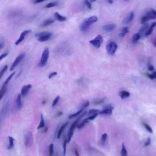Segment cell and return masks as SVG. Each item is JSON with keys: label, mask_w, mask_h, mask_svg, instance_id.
Instances as JSON below:
<instances>
[{"label": "cell", "mask_w": 156, "mask_h": 156, "mask_svg": "<svg viewBox=\"0 0 156 156\" xmlns=\"http://www.w3.org/2000/svg\"><path fill=\"white\" fill-rule=\"evenodd\" d=\"M98 21L97 17L93 16L85 19L81 24L80 29L82 31H86L90 25Z\"/></svg>", "instance_id": "1"}, {"label": "cell", "mask_w": 156, "mask_h": 156, "mask_svg": "<svg viewBox=\"0 0 156 156\" xmlns=\"http://www.w3.org/2000/svg\"><path fill=\"white\" fill-rule=\"evenodd\" d=\"M23 135L25 146L27 147L32 146L33 142V137L32 133L30 131L25 130L24 131Z\"/></svg>", "instance_id": "2"}, {"label": "cell", "mask_w": 156, "mask_h": 156, "mask_svg": "<svg viewBox=\"0 0 156 156\" xmlns=\"http://www.w3.org/2000/svg\"><path fill=\"white\" fill-rule=\"evenodd\" d=\"M156 12L155 10L152 9L147 12L146 15L142 17L141 23L144 24L149 20L155 19L156 18Z\"/></svg>", "instance_id": "3"}, {"label": "cell", "mask_w": 156, "mask_h": 156, "mask_svg": "<svg viewBox=\"0 0 156 156\" xmlns=\"http://www.w3.org/2000/svg\"><path fill=\"white\" fill-rule=\"evenodd\" d=\"M49 56V49L48 48H46L45 49L42 54L41 58L38 64L39 67H43L46 65Z\"/></svg>", "instance_id": "4"}, {"label": "cell", "mask_w": 156, "mask_h": 156, "mask_svg": "<svg viewBox=\"0 0 156 156\" xmlns=\"http://www.w3.org/2000/svg\"><path fill=\"white\" fill-rule=\"evenodd\" d=\"M118 46L114 42H111L108 44L106 46V49L108 53L111 55H113L116 52Z\"/></svg>", "instance_id": "5"}, {"label": "cell", "mask_w": 156, "mask_h": 156, "mask_svg": "<svg viewBox=\"0 0 156 156\" xmlns=\"http://www.w3.org/2000/svg\"><path fill=\"white\" fill-rule=\"evenodd\" d=\"M103 41L102 37L101 35H98L94 40L90 41L89 42L95 47L99 48L100 47Z\"/></svg>", "instance_id": "6"}, {"label": "cell", "mask_w": 156, "mask_h": 156, "mask_svg": "<svg viewBox=\"0 0 156 156\" xmlns=\"http://www.w3.org/2000/svg\"><path fill=\"white\" fill-rule=\"evenodd\" d=\"M25 54H22L20 55L17 57L15 61H14L13 64L11 66L10 69V71H12L15 68L17 65L21 61L23 60L24 58L25 57Z\"/></svg>", "instance_id": "7"}, {"label": "cell", "mask_w": 156, "mask_h": 156, "mask_svg": "<svg viewBox=\"0 0 156 156\" xmlns=\"http://www.w3.org/2000/svg\"><path fill=\"white\" fill-rule=\"evenodd\" d=\"M52 36L51 32H47L45 35L39 37L38 39V41L40 42H44L49 40L50 39Z\"/></svg>", "instance_id": "8"}, {"label": "cell", "mask_w": 156, "mask_h": 156, "mask_svg": "<svg viewBox=\"0 0 156 156\" xmlns=\"http://www.w3.org/2000/svg\"><path fill=\"white\" fill-rule=\"evenodd\" d=\"M32 87V85L31 84L24 85L21 89V95L23 97L25 96L29 93L30 90Z\"/></svg>", "instance_id": "9"}, {"label": "cell", "mask_w": 156, "mask_h": 156, "mask_svg": "<svg viewBox=\"0 0 156 156\" xmlns=\"http://www.w3.org/2000/svg\"><path fill=\"white\" fill-rule=\"evenodd\" d=\"M31 32V31L30 30H27L24 31L21 34L18 40L15 43L16 45H18L21 43L24 40L25 37L26 35H28Z\"/></svg>", "instance_id": "10"}, {"label": "cell", "mask_w": 156, "mask_h": 156, "mask_svg": "<svg viewBox=\"0 0 156 156\" xmlns=\"http://www.w3.org/2000/svg\"><path fill=\"white\" fill-rule=\"evenodd\" d=\"M134 17V14L133 12H131L128 16L123 20V24H128L130 23L133 20Z\"/></svg>", "instance_id": "11"}, {"label": "cell", "mask_w": 156, "mask_h": 156, "mask_svg": "<svg viewBox=\"0 0 156 156\" xmlns=\"http://www.w3.org/2000/svg\"><path fill=\"white\" fill-rule=\"evenodd\" d=\"M116 25L115 24H107L103 26L102 29L103 30L107 32H111L116 28Z\"/></svg>", "instance_id": "12"}, {"label": "cell", "mask_w": 156, "mask_h": 156, "mask_svg": "<svg viewBox=\"0 0 156 156\" xmlns=\"http://www.w3.org/2000/svg\"><path fill=\"white\" fill-rule=\"evenodd\" d=\"M16 107L18 110H20L22 108V104L21 99V95L19 93L16 100Z\"/></svg>", "instance_id": "13"}, {"label": "cell", "mask_w": 156, "mask_h": 156, "mask_svg": "<svg viewBox=\"0 0 156 156\" xmlns=\"http://www.w3.org/2000/svg\"><path fill=\"white\" fill-rule=\"evenodd\" d=\"M107 138V134L105 133L102 134L100 139V141H99V144L100 146H103L105 145Z\"/></svg>", "instance_id": "14"}, {"label": "cell", "mask_w": 156, "mask_h": 156, "mask_svg": "<svg viewBox=\"0 0 156 156\" xmlns=\"http://www.w3.org/2000/svg\"><path fill=\"white\" fill-rule=\"evenodd\" d=\"M156 23L155 22L151 24V25L149 29H148L147 32L145 34V36H146V37L149 36V35H151L152 34L154 28L156 26Z\"/></svg>", "instance_id": "15"}, {"label": "cell", "mask_w": 156, "mask_h": 156, "mask_svg": "<svg viewBox=\"0 0 156 156\" xmlns=\"http://www.w3.org/2000/svg\"><path fill=\"white\" fill-rule=\"evenodd\" d=\"M54 20L53 19H49L45 20L44 22L40 25V26L42 27H45L49 25L54 22Z\"/></svg>", "instance_id": "16"}, {"label": "cell", "mask_w": 156, "mask_h": 156, "mask_svg": "<svg viewBox=\"0 0 156 156\" xmlns=\"http://www.w3.org/2000/svg\"><path fill=\"white\" fill-rule=\"evenodd\" d=\"M55 16L57 19L58 21L62 22L65 21L66 20V18L65 17L62 16L57 12L55 13Z\"/></svg>", "instance_id": "17"}, {"label": "cell", "mask_w": 156, "mask_h": 156, "mask_svg": "<svg viewBox=\"0 0 156 156\" xmlns=\"http://www.w3.org/2000/svg\"><path fill=\"white\" fill-rule=\"evenodd\" d=\"M129 32L128 28L127 27H124L123 28L120 34V37L121 38H123L125 36L126 34Z\"/></svg>", "instance_id": "18"}, {"label": "cell", "mask_w": 156, "mask_h": 156, "mask_svg": "<svg viewBox=\"0 0 156 156\" xmlns=\"http://www.w3.org/2000/svg\"><path fill=\"white\" fill-rule=\"evenodd\" d=\"M8 139L9 144L7 149L8 150H10L13 149L14 147V141H15V139H14L13 137L11 136H9Z\"/></svg>", "instance_id": "19"}, {"label": "cell", "mask_w": 156, "mask_h": 156, "mask_svg": "<svg viewBox=\"0 0 156 156\" xmlns=\"http://www.w3.org/2000/svg\"><path fill=\"white\" fill-rule=\"evenodd\" d=\"M68 122H67L66 123H65V124H64L63 125H62L60 128L59 129L58 131V133L57 135V138L59 139L60 138L61 136L62 132H63V131L65 128V127L68 125Z\"/></svg>", "instance_id": "20"}, {"label": "cell", "mask_w": 156, "mask_h": 156, "mask_svg": "<svg viewBox=\"0 0 156 156\" xmlns=\"http://www.w3.org/2000/svg\"><path fill=\"white\" fill-rule=\"evenodd\" d=\"M112 110H111V109H104V110L100 112L99 113L102 114L111 115L112 114V113H113Z\"/></svg>", "instance_id": "21"}, {"label": "cell", "mask_w": 156, "mask_h": 156, "mask_svg": "<svg viewBox=\"0 0 156 156\" xmlns=\"http://www.w3.org/2000/svg\"><path fill=\"white\" fill-rule=\"evenodd\" d=\"M141 37V35L139 33H137L133 36L132 38V41L134 43H136L140 40Z\"/></svg>", "instance_id": "22"}, {"label": "cell", "mask_w": 156, "mask_h": 156, "mask_svg": "<svg viewBox=\"0 0 156 156\" xmlns=\"http://www.w3.org/2000/svg\"><path fill=\"white\" fill-rule=\"evenodd\" d=\"M120 96L122 99H125L126 98L129 97L130 96V93L127 91H123L121 92Z\"/></svg>", "instance_id": "23"}, {"label": "cell", "mask_w": 156, "mask_h": 156, "mask_svg": "<svg viewBox=\"0 0 156 156\" xmlns=\"http://www.w3.org/2000/svg\"><path fill=\"white\" fill-rule=\"evenodd\" d=\"M45 126V121L44 119L43 118V114H42L41 115V121L39 125L37 127V130L42 128Z\"/></svg>", "instance_id": "24"}, {"label": "cell", "mask_w": 156, "mask_h": 156, "mask_svg": "<svg viewBox=\"0 0 156 156\" xmlns=\"http://www.w3.org/2000/svg\"><path fill=\"white\" fill-rule=\"evenodd\" d=\"M7 87H2L1 90H0V102L2 99L3 96H4L5 94L7 92Z\"/></svg>", "instance_id": "25"}, {"label": "cell", "mask_w": 156, "mask_h": 156, "mask_svg": "<svg viewBox=\"0 0 156 156\" xmlns=\"http://www.w3.org/2000/svg\"><path fill=\"white\" fill-rule=\"evenodd\" d=\"M148 27H149V25L148 24H145L144 25H143L140 28L139 33L141 35L143 33L147 30Z\"/></svg>", "instance_id": "26"}, {"label": "cell", "mask_w": 156, "mask_h": 156, "mask_svg": "<svg viewBox=\"0 0 156 156\" xmlns=\"http://www.w3.org/2000/svg\"><path fill=\"white\" fill-rule=\"evenodd\" d=\"M84 110H83V109H80V110L76 112V113L69 115L68 116V118L70 119H71L74 118V117H75L80 114L81 113H82V112Z\"/></svg>", "instance_id": "27"}, {"label": "cell", "mask_w": 156, "mask_h": 156, "mask_svg": "<svg viewBox=\"0 0 156 156\" xmlns=\"http://www.w3.org/2000/svg\"><path fill=\"white\" fill-rule=\"evenodd\" d=\"M121 155L122 156H127V150H126L124 143L122 144V148L121 152Z\"/></svg>", "instance_id": "28"}, {"label": "cell", "mask_w": 156, "mask_h": 156, "mask_svg": "<svg viewBox=\"0 0 156 156\" xmlns=\"http://www.w3.org/2000/svg\"><path fill=\"white\" fill-rule=\"evenodd\" d=\"M89 122L88 120H84L78 126L77 128L79 129H80L83 128L85 125L86 124Z\"/></svg>", "instance_id": "29"}, {"label": "cell", "mask_w": 156, "mask_h": 156, "mask_svg": "<svg viewBox=\"0 0 156 156\" xmlns=\"http://www.w3.org/2000/svg\"><path fill=\"white\" fill-rule=\"evenodd\" d=\"M58 4V3L57 2H55L49 3V4H47L46 7L47 8H49L57 6Z\"/></svg>", "instance_id": "30"}, {"label": "cell", "mask_w": 156, "mask_h": 156, "mask_svg": "<svg viewBox=\"0 0 156 156\" xmlns=\"http://www.w3.org/2000/svg\"><path fill=\"white\" fill-rule=\"evenodd\" d=\"M143 125L144 126L145 128L146 129V130H147L148 132L150 133H152L153 131L152 129L151 128L150 126L147 124H146V123H143Z\"/></svg>", "instance_id": "31"}, {"label": "cell", "mask_w": 156, "mask_h": 156, "mask_svg": "<svg viewBox=\"0 0 156 156\" xmlns=\"http://www.w3.org/2000/svg\"><path fill=\"white\" fill-rule=\"evenodd\" d=\"M49 156H53L54 152V145L53 144H51L49 145Z\"/></svg>", "instance_id": "32"}, {"label": "cell", "mask_w": 156, "mask_h": 156, "mask_svg": "<svg viewBox=\"0 0 156 156\" xmlns=\"http://www.w3.org/2000/svg\"><path fill=\"white\" fill-rule=\"evenodd\" d=\"M7 69L8 66L7 65H6L5 66L4 68L2 69L1 72H0V79L2 77L4 73L7 71Z\"/></svg>", "instance_id": "33"}, {"label": "cell", "mask_w": 156, "mask_h": 156, "mask_svg": "<svg viewBox=\"0 0 156 156\" xmlns=\"http://www.w3.org/2000/svg\"><path fill=\"white\" fill-rule=\"evenodd\" d=\"M68 143V140L66 138H65L64 141L63 145V155L65 156L66 152L67 144Z\"/></svg>", "instance_id": "34"}, {"label": "cell", "mask_w": 156, "mask_h": 156, "mask_svg": "<svg viewBox=\"0 0 156 156\" xmlns=\"http://www.w3.org/2000/svg\"><path fill=\"white\" fill-rule=\"evenodd\" d=\"M106 99V97L103 98L102 99L99 100L94 102L93 104L95 105H99L102 104L105 101Z\"/></svg>", "instance_id": "35"}, {"label": "cell", "mask_w": 156, "mask_h": 156, "mask_svg": "<svg viewBox=\"0 0 156 156\" xmlns=\"http://www.w3.org/2000/svg\"><path fill=\"white\" fill-rule=\"evenodd\" d=\"M60 98V97L59 96H58L56 98L53 102L52 106V107H54V106H55L57 104Z\"/></svg>", "instance_id": "36"}, {"label": "cell", "mask_w": 156, "mask_h": 156, "mask_svg": "<svg viewBox=\"0 0 156 156\" xmlns=\"http://www.w3.org/2000/svg\"><path fill=\"white\" fill-rule=\"evenodd\" d=\"M90 105V102L89 101H87L82 105V107H81V109L85 110V109L89 106Z\"/></svg>", "instance_id": "37"}, {"label": "cell", "mask_w": 156, "mask_h": 156, "mask_svg": "<svg viewBox=\"0 0 156 156\" xmlns=\"http://www.w3.org/2000/svg\"><path fill=\"white\" fill-rule=\"evenodd\" d=\"M147 75L148 77L151 80L155 79L156 77V73L155 71L152 74H147Z\"/></svg>", "instance_id": "38"}, {"label": "cell", "mask_w": 156, "mask_h": 156, "mask_svg": "<svg viewBox=\"0 0 156 156\" xmlns=\"http://www.w3.org/2000/svg\"><path fill=\"white\" fill-rule=\"evenodd\" d=\"M98 114H99V113H98L94 114L93 115H92V116L85 119V120H88H88L92 121V120H94L98 116Z\"/></svg>", "instance_id": "39"}, {"label": "cell", "mask_w": 156, "mask_h": 156, "mask_svg": "<svg viewBox=\"0 0 156 156\" xmlns=\"http://www.w3.org/2000/svg\"><path fill=\"white\" fill-rule=\"evenodd\" d=\"M100 111V110H98V109H90L89 110V114H92L96 113H99V112Z\"/></svg>", "instance_id": "40"}, {"label": "cell", "mask_w": 156, "mask_h": 156, "mask_svg": "<svg viewBox=\"0 0 156 156\" xmlns=\"http://www.w3.org/2000/svg\"><path fill=\"white\" fill-rule=\"evenodd\" d=\"M84 3L86 5L89 9H90V10H91L92 9V6L91 3H90L88 0H85L84 1Z\"/></svg>", "instance_id": "41"}, {"label": "cell", "mask_w": 156, "mask_h": 156, "mask_svg": "<svg viewBox=\"0 0 156 156\" xmlns=\"http://www.w3.org/2000/svg\"><path fill=\"white\" fill-rule=\"evenodd\" d=\"M47 32H44L40 33H36L35 34V36L37 38H39L45 34H46Z\"/></svg>", "instance_id": "42"}, {"label": "cell", "mask_w": 156, "mask_h": 156, "mask_svg": "<svg viewBox=\"0 0 156 156\" xmlns=\"http://www.w3.org/2000/svg\"><path fill=\"white\" fill-rule=\"evenodd\" d=\"M103 109H111L113 110L114 109V107L113 106L111 105L110 104L105 105L103 107Z\"/></svg>", "instance_id": "43"}, {"label": "cell", "mask_w": 156, "mask_h": 156, "mask_svg": "<svg viewBox=\"0 0 156 156\" xmlns=\"http://www.w3.org/2000/svg\"><path fill=\"white\" fill-rule=\"evenodd\" d=\"M148 70L150 71H153L154 69L153 66L150 63L148 65Z\"/></svg>", "instance_id": "44"}, {"label": "cell", "mask_w": 156, "mask_h": 156, "mask_svg": "<svg viewBox=\"0 0 156 156\" xmlns=\"http://www.w3.org/2000/svg\"><path fill=\"white\" fill-rule=\"evenodd\" d=\"M8 55V54L7 53H4V54L1 55L0 56V60H1L2 59L4 58L5 57H7Z\"/></svg>", "instance_id": "45"}, {"label": "cell", "mask_w": 156, "mask_h": 156, "mask_svg": "<svg viewBox=\"0 0 156 156\" xmlns=\"http://www.w3.org/2000/svg\"><path fill=\"white\" fill-rule=\"evenodd\" d=\"M151 138H148L147 141L146 142V143H145V146L146 147L147 146L150 144L151 143Z\"/></svg>", "instance_id": "46"}, {"label": "cell", "mask_w": 156, "mask_h": 156, "mask_svg": "<svg viewBox=\"0 0 156 156\" xmlns=\"http://www.w3.org/2000/svg\"><path fill=\"white\" fill-rule=\"evenodd\" d=\"M57 74V72H54L51 73V74L49 75V79H51V78H52L54 76L56 75Z\"/></svg>", "instance_id": "47"}, {"label": "cell", "mask_w": 156, "mask_h": 156, "mask_svg": "<svg viewBox=\"0 0 156 156\" xmlns=\"http://www.w3.org/2000/svg\"><path fill=\"white\" fill-rule=\"evenodd\" d=\"M45 1V0H35L34 2V3L35 4H37L39 3L43 2Z\"/></svg>", "instance_id": "48"}, {"label": "cell", "mask_w": 156, "mask_h": 156, "mask_svg": "<svg viewBox=\"0 0 156 156\" xmlns=\"http://www.w3.org/2000/svg\"><path fill=\"white\" fill-rule=\"evenodd\" d=\"M48 127L46 126V127H45V128L44 129V130L42 131V132L43 133H45L47 132L48 131Z\"/></svg>", "instance_id": "49"}, {"label": "cell", "mask_w": 156, "mask_h": 156, "mask_svg": "<svg viewBox=\"0 0 156 156\" xmlns=\"http://www.w3.org/2000/svg\"><path fill=\"white\" fill-rule=\"evenodd\" d=\"M63 112L62 111H60L58 112V113L57 114V117H59L61 116L62 115H63Z\"/></svg>", "instance_id": "50"}, {"label": "cell", "mask_w": 156, "mask_h": 156, "mask_svg": "<svg viewBox=\"0 0 156 156\" xmlns=\"http://www.w3.org/2000/svg\"><path fill=\"white\" fill-rule=\"evenodd\" d=\"M75 154L76 156H79V152L77 149H75Z\"/></svg>", "instance_id": "51"}, {"label": "cell", "mask_w": 156, "mask_h": 156, "mask_svg": "<svg viewBox=\"0 0 156 156\" xmlns=\"http://www.w3.org/2000/svg\"><path fill=\"white\" fill-rule=\"evenodd\" d=\"M22 72V71L21 70V71H20V72H19V73H18V74L17 75V76L16 77V78H18V77H19V76L20 75H21V74Z\"/></svg>", "instance_id": "52"}, {"label": "cell", "mask_w": 156, "mask_h": 156, "mask_svg": "<svg viewBox=\"0 0 156 156\" xmlns=\"http://www.w3.org/2000/svg\"><path fill=\"white\" fill-rule=\"evenodd\" d=\"M108 3L109 4H112L113 2V0H108Z\"/></svg>", "instance_id": "53"}, {"label": "cell", "mask_w": 156, "mask_h": 156, "mask_svg": "<svg viewBox=\"0 0 156 156\" xmlns=\"http://www.w3.org/2000/svg\"><path fill=\"white\" fill-rule=\"evenodd\" d=\"M153 45H154L155 47H156V40H154L153 41Z\"/></svg>", "instance_id": "54"}, {"label": "cell", "mask_w": 156, "mask_h": 156, "mask_svg": "<svg viewBox=\"0 0 156 156\" xmlns=\"http://www.w3.org/2000/svg\"><path fill=\"white\" fill-rule=\"evenodd\" d=\"M3 46H4V45H3L2 44L0 43V50L2 49L3 47Z\"/></svg>", "instance_id": "55"}, {"label": "cell", "mask_w": 156, "mask_h": 156, "mask_svg": "<svg viewBox=\"0 0 156 156\" xmlns=\"http://www.w3.org/2000/svg\"><path fill=\"white\" fill-rule=\"evenodd\" d=\"M46 103V101L43 100V101H42V104L43 105H44Z\"/></svg>", "instance_id": "56"}, {"label": "cell", "mask_w": 156, "mask_h": 156, "mask_svg": "<svg viewBox=\"0 0 156 156\" xmlns=\"http://www.w3.org/2000/svg\"><path fill=\"white\" fill-rule=\"evenodd\" d=\"M96 0H90V1H91L92 2H94L96 1Z\"/></svg>", "instance_id": "57"}, {"label": "cell", "mask_w": 156, "mask_h": 156, "mask_svg": "<svg viewBox=\"0 0 156 156\" xmlns=\"http://www.w3.org/2000/svg\"><path fill=\"white\" fill-rule=\"evenodd\" d=\"M125 1H127V0H125Z\"/></svg>", "instance_id": "58"}]
</instances>
